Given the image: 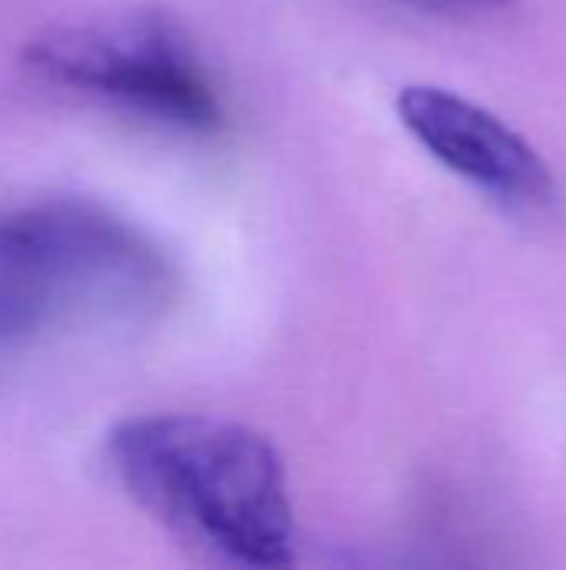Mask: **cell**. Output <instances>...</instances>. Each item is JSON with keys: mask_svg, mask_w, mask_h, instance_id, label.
<instances>
[{"mask_svg": "<svg viewBox=\"0 0 566 570\" xmlns=\"http://www.w3.org/2000/svg\"><path fill=\"white\" fill-rule=\"evenodd\" d=\"M397 117L434 160L484 190L504 210L530 217L557 204L550 164L487 107L447 87L410 83L397 97Z\"/></svg>", "mask_w": 566, "mask_h": 570, "instance_id": "obj_4", "label": "cell"}, {"mask_svg": "<svg viewBox=\"0 0 566 570\" xmlns=\"http://www.w3.org/2000/svg\"><path fill=\"white\" fill-rule=\"evenodd\" d=\"M163 247L83 197L0 204V347L60 331L140 327L173 301Z\"/></svg>", "mask_w": 566, "mask_h": 570, "instance_id": "obj_2", "label": "cell"}, {"mask_svg": "<svg viewBox=\"0 0 566 570\" xmlns=\"http://www.w3.org/2000/svg\"><path fill=\"white\" fill-rule=\"evenodd\" d=\"M120 491L170 538L234 568H287L297 521L287 468L250 424L210 414H140L107 434Z\"/></svg>", "mask_w": 566, "mask_h": 570, "instance_id": "obj_1", "label": "cell"}, {"mask_svg": "<svg viewBox=\"0 0 566 570\" xmlns=\"http://www.w3.org/2000/svg\"><path fill=\"white\" fill-rule=\"evenodd\" d=\"M40 80L183 134L224 127V97L187 30L160 10L63 20L23 47Z\"/></svg>", "mask_w": 566, "mask_h": 570, "instance_id": "obj_3", "label": "cell"}, {"mask_svg": "<svg viewBox=\"0 0 566 570\" xmlns=\"http://www.w3.org/2000/svg\"><path fill=\"white\" fill-rule=\"evenodd\" d=\"M444 3H460V7H507L510 0H444Z\"/></svg>", "mask_w": 566, "mask_h": 570, "instance_id": "obj_5", "label": "cell"}]
</instances>
